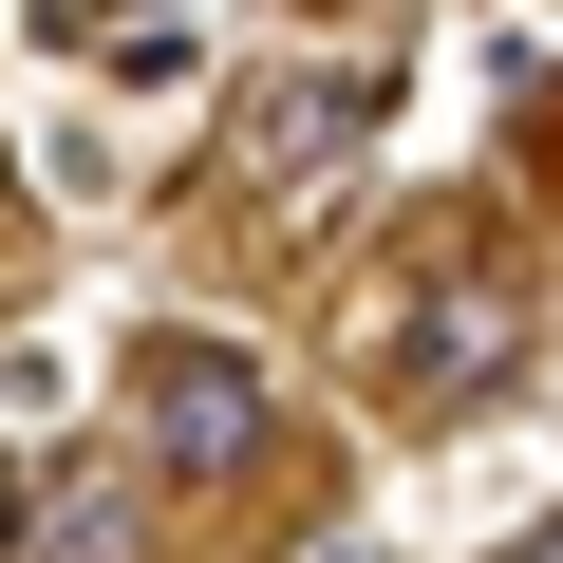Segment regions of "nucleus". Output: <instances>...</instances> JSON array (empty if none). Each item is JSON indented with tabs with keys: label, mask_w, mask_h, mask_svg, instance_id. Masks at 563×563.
<instances>
[{
	"label": "nucleus",
	"mask_w": 563,
	"mask_h": 563,
	"mask_svg": "<svg viewBox=\"0 0 563 563\" xmlns=\"http://www.w3.org/2000/svg\"><path fill=\"white\" fill-rule=\"evenodd\" d=\"M0 563H20V470H0Z\"/></svg>",
	"instance_id": "20e7f679"
},
{
	"label": "nucleus",
	"mask_w": 563,
	"mask_h": 563,
	"mask_svg": "<svg viewBox=\"0 0 563 563\" xmlns=\"http://www.w3.org/2000/svg\"><path fill=\"white\" fill-rule=\"evenodd\" d=\"M132 432H151V470L188 488V470H244V451L282 432V395H263V357H225V339H151Z\"/></svg>",
	"instance_id": "7ed1b4c3"
},
{
	"label": "nucleus",
	"mask_w": 563,
	"mask_h": 563,
	"mask_svg": "<svg viewBox=\"0 0 563 563\" xmlns=\"http://www.w3.org/2000/svg\"><path fill=\"white\" fill-rule=\"evenodd\" d=\"M507 357H526V282H507L488 244H451V263L413 282V301H395V339H376V376H395L413 413H470Z\"/></svg>",
	"instance_id": "f257e3e1"
},
{
	"label": "nucleus",
	"mask_w": 563,
	"mask_h": 563,
	"mask_svg": "<svg viewBox=\"0 0 563 563\" xmlns=\"http://www.w3.org/2000/svg\"><path fill=\"white\" fill-rule=\"evenodd\" d=\"M507 563H563V526H526V544H507Z\"/></svg>",
	"instance_id": "39448f33"
},
{
	"label": "nucleus",
	"mask_w": 563,
	"mask_h": 563,
	"mask_svg": "<svg viewBox=\"0 0 563 563\" xmlns=\"http://www.w3.org/2000/svg\"><path fill=\"white\" fill-rule=\"evenodd\" d=\"M376 113H395V76H357V57H339V76H244V95H225V169H244V188H339V169L376 151Z\"/></svg>",
	"instance_id": "f03ea898"
}]
</instances>
